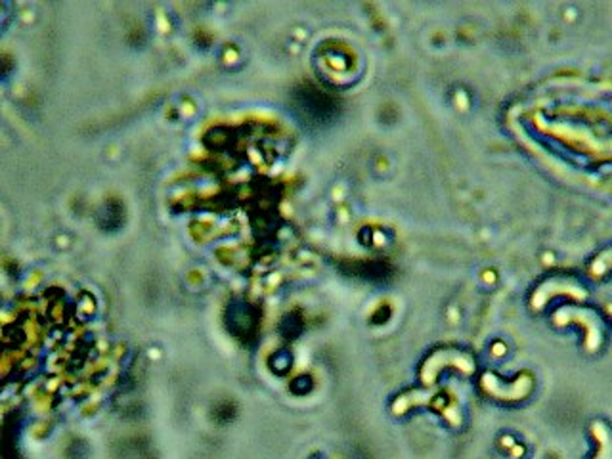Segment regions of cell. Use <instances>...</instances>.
<instances>
[{"label":"cell","instance_id":"6da1fadb","mask_svg":"<svg viewBox=\"0 0 612 459\" xmlns=\"http://www.w3.org/2000/svg\"><path fill=\"white\" fill-rule=\"evenodd\" d=\"M601 438V450H599V455H597V459H612V440L611 436L606 433L599 434Z\"/></svg>","mask_w":612,"mask_h":459}]
</instances>
